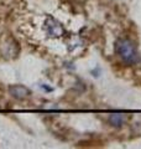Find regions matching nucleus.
<instances>
[{"mask_svg": "<svg viewBox=\"0 0 141 149\" xmlns=\"http://www.w3.org/2000/svg\"><path fill=\"white\" fill-rule=\"evenodd\" d=\"M115 52L126 63H135L139 60L138 50L129 39H119L115 42Z\"/></svg>", "mask_w": 141, "mask_h": 149, "instance_id": "nucleus-1", "label": "nucleus"}, {"mask_svg": "<svg viewBox=\"0 0 141 149\" xmlns=\"http://www.w3.org/2000/svg\"><path fill=\"white\" fill-rule=\"evenodd\" d=\"M45 29H46L47 35L51 37H61L64 35L63 26L52 16H47L45 21Z\"/></svg>", "mask_w": 141, "mask_h": 149, "instance_id": "nucleus-2", "label": "nucleus"}, {"mask_svg": "<svg viewBox=\"0 0 141 149\" xmlns=\"http://www.w3.org/2000/svg\"><path fill=\"white\" fill-rule=\"evenodd\" d=\"M9 92H10V95L12 97H15L16 100H24V98H26V97L30 95V91L27 90L26 87L20 86V85L11 86L10 88H9Z\"/></svg>", "mask_w": 141, "mask_h": 149, "instance_id": "nucleus-3", "label": "nucleus"}, {"mask_svg": "<svg viewBox=\"0 0 141 149\" xmlns=\"http://www.w3.org/2000/svg\"><path fill=\"white\" fill-rule=\"evenodd\" d=\"M126 119H128V117H126L125 114H123V113H114V114H111L109 117V123L111 125H114V127H121L123 124H125Z\"/></svg>", "mask_w": 141, "mask_h": 149, "instance_id": "nucleus-4", "label": "nucleus"}]
</instances>
